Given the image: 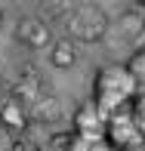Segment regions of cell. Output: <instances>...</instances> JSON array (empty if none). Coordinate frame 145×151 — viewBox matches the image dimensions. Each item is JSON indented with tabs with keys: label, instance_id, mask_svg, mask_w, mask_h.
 <instances>
[{
	"label": "cell",
	"instance_id": "cell-3",
	"mask_svg": "<svg viewBox=\"0 0 145 151\" xmlns=\"http://www.w3.org/2000/svg\"><path fill=\"white\" fill-rule=\"evenodd\" d=\"M105 139L111 142L114 148L127 151V148L139 145L145 136H142V129L136 127L133 114H130V111H120V114H114V117H108V123H105Z\"/></svg>",
	"mask_w": 145,
	"mask_h": 151
},
{
	"label": "cell",
	"instance_id": "cell-11",
	"mask_svg": "<svg viewBox=\"0 0 145 151\" xmlns=\"http://www.w3.org/2000/svg\"><path fill=\"white\" fill-rule=\"evenodd\" d=\"M130 71V77H133V83L139 86V90H145V46H139V50L130 52L127 65H123Z\"/></svg>",
	"mask_w": 145,
	"mask_h": 151
},
{
	"label": "cell",
	"instance_id": "cell-10",
	"mask_svg": "<svg viewBox=\"0 0 145 151\" xmlns=\"http://www.w3.org/2000/svg\"><path fill=\"white\" fill-rule=\"evenodd\" d=\"M117 31H120L123 37H130V40L139 37V34L145 31V16L136 9V6L127 9V12H120V16H117Z\"/></svg>",
	"mask_w": 145,
	"mask_h": 151
},
{
	"label": "cell",
	"instance_id": "cell-14",
	"mask_svg": "<svg viewBox=\"0 0 145 151\" xmlns=\"http://www.w3.org/2000/svg\"><path fill=\"white\" fill-rule=\"evenodd\" d=\"M9 151H40V145L34 139H28V136H16L12 145H9Z\"/></svg>",
	"mask_w": 145,
	"mask_h": 151
},
{
	"label": "cell",
	"instance_id": "cell-12",
	"mask_svg": "<svg viewBox=\"0 0 145 151\" xmlns=\"http://www.w3.org/2000/svg\"><path fill=\"white\" fill-rule=\"evenodd\" d=\"M130 114H133L136 127H139V129H142V136H145V90H139V93H136L133 105H130Z\"/></svg>",
	"mask_w": 145,
	"mask_h": 151
},
{
	"label": "cell",
	"instance_id": "cell-9",
	"mask_svg": "<svg viewBox=\"0 0 145 151\" xmlns=\"http://www.w3.org/2000/svg\"><path fill=\"white\" fill-rule=\"evenodd\" d=\"M50 65L53 68H74L77 65V43H71V40H53V46H50Z\"/></svg>",
	"mask_w": 145,
	"mask_h": 151
},
{
	"label": "cell",
	"instance_id": "cell-2",
	"mask_svg": "<svg viewBox=\"0 0 145 151\" xmlns=\"http://www.w3.org/2000/svg\"><path fill=\"white\" fill-rule=\"evenodd\" d=\"M108 28L111 22L99 3H74L65 16V34L71 43H102Z\"/></svg>",
	"mask_w": 145,
	"mask_h": 151
},
{
	"label": "cell",
	"instance_id": "cell-8",
	"mask_svg": "<svg viewBox=\"0 0 145 151\" xmlns=\"http://www.w3.org/2000/svg\"><path fill=\"white\" fill-rule=\"evenodd\" d=\"M28 108L22 105V102H16V99H0V127L3 129H9V133H16V136H25V129H28Z\"/></svg>",
	"mask_w": 145,
	"mask_h": 151
},
{
	"label": "cell",
	"instance_id": "cell-6",
	"mask_svg": "<svg viewBox=\"0 0 145 151\" xmlns=\"http://www.w3.org/2000/svg\"><path fill=\"white\" fill-rule=\"evenodd\" d=\"M74 133L77 136H105V117L99 114L93 99H84L74 108Z\"/></svg>",
	"mask_w": 145,
	"mask_h": 151
},
{
	"label": "cell",
	"instance_id": "cell-17",
	"mask_svg": "<svg viewBox=\"0 0 145 151\" xmlns=\"http://www.w3.org/2000/svg\"><path fill=\"white\" fill-rule=\"evenodd\" d=\"M0 28H3V9H0Z\"/></svg>",
	"mask_w": 145,
	"mask_h": 151
},
{
	"label": "cell",
	"instance_id": "cell-1",
	"mask_svg": "<svg viewBox=\"0 0 145 151\" xmlns=\"http://www.w3.org/2000/svg\"><path fill=\"white\" fill-rule=\"evenodd\" d=\"M136 93H139V86L133 83V77H130V71L123 65H102L93 77V96L89 99L96 102L99 114L108 123V117L130 111Z\"/></svg>",
	"mask_w": 145,
	"mask_h": 151
},
{
	"label": "cell",
	"instance_id": "cell-13",
	"mask_svg": "<svg viewBox=\"0 0 145 151\" xmlns=\"http://www.w3.org/2000/svg\"><path fill=\"white\" fill-rule=\"evenodd\" d=\"M71 139H74V129L53 133V136H50V145H53V151H68V148H71Z\"/></svg>",
	"mask_w": 145,
	"mask_h": 151
},
{
	"label": "cell",
	"instance_id": "cell-5",
	"mask_svg": "<svg viewBox=\"0 0 145 151\" xmlns=\"http://www.w3.org/2000/svg\"><path fill=\"white\" fill-rule=\"evenodd\" d=\"M6 96H9V99H16V102H22V105L28 108L34 99H40V96H43V77H40V71L25 68V71L9 83V93H6Z\"/></svg>",
	"mask_w": 145,
	"mask_h": 151
},
{
	"label": "cell",
	"instance_id": "cell-7",
	"mask_svg": "<svg viewBox=\"0 0 145 151\" xmlns=\"http://www.w3.org/2000/svg\"><path fill=\"white\" fill-rule=\"evenodd\" d=\"M28 120L43 123V127H56L62 120V99L53 93H43L40 99H34L28 105Z\"/></svg>",
	"mask_w": 145,
	"mask_h": 151
},
{
	"label": "cell",
	"instance_id": "cell-18",
	"mask_svg": "<svg viewBox=\"0 0 145 151\" xmlns=\"http://www.w3.org/2000/svg\"><path fill=\"white\" fill-rule=\"evenodd\" d=\"M0 90H3V77H0Z\"/></svg>",
	"mask_w": 145,
	"mask_h": 151
},
{
	"label": "cell",
	"instance_id": "cell-16",
	"mask_svg": "<svg viewBox=\"0 0 145 151\" xmlns=\"http://www.w3.org/2000/svg\"><path fill=\"white\" fill-rule=\"evenodd\" d=\"M127 151H145V139L139 142V145H133V148H127Z\"/></svg>",
	"mask_w": 145,
	"mask_h": 151
},
{
	"label": "cell",
	"instance_id": "cell-15",
	"mask_svg": "<svg viewBox=\"0 0 145 151\" xmlns=\"http://www.w3.org/2000/svg\"><path fill=\"white\" fill-rule=\"evenodd\" d=\"M87 151H120V148H114L111 142L105 139V136H96V139H89V145H87Z\"/></svg>",
	"mask_w": 145,
	"mask_h": 151
},
{
	"label": "cell",
	"instance_id": "cell-4",
	"mask_svg": "<svg viewBox=\"0 0 145 151\" xmlns=\"http://www.w3.org/2000/svg\"><path fill=\"white\" fill-rule=\"evenodd\" d=\"M16 40L22 46H28V50H46V46H53V31L50 25L43 22L40 16H22L16 22Z\"/></svg>",
	"mask_w": 145,
	"mask_h": 151
}]
</instances>
